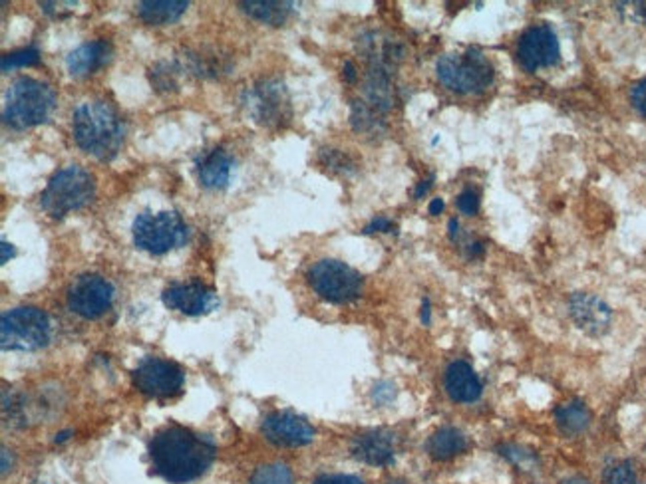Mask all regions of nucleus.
Listing matches in <instances>:
<instances>
[{
	"mask_svg": "<svg viewBox=\"0 0 646 484\" xmlns=\"http://www.w3.org/2000/svg\"><path fill=\"white\" fill-rule=\"evenodd\" d=\"M468 437L455 426H441L426 442L428 455L433 461H452L468 450Z\"/></svg>",
	"mask_w": 646,
	"mask_h": 484,
	"instance_id": "obj_20",
	"label": "nucleus"
},
{
	"mask_svg": "<svg viewBox=\"0 0 646 484\" xmlns=\"http://www.w3.org/2000/svg\"><path fill=\"white\" fill-rule=\"evenodd\" d=\"M394 397H396V388H394V385H392V383H388V381H380L378 385H374V389H372V399H374V403H378V405H386V403H390V401L394 399Z\"/></svg>",
	"mask_w": 646,
	"mask_h": 484,
	"instance_id": "obj_32",
	"label": "nucleus"
},
{
	"mask_svg": "<svg viewBox=\"0 0 646 484\" xmlns=\"http://www.w3.org/2000/svg\"><path fill=\"white\" fill-rule=\"evenodd\" d=\"M315 484H364V480L353 477V474H323L315 480Z\"/></svg>",
	"mask_w": 646,
	"mask_h": 484,
	"instance_id": "obj_33",
	"label": "nucleus"
},
{
	"mask_svg": "<svg viewBox=\"0 0 646 484\" xmlns=\"http://www.w3.org/2000/svg\"><path fill=\"white\" fill-rule=\"evenodd\" d=\"M72 134L82 151L100 161H110L121 150L126 127L108 102L92 100L74 110Z\"/></svg>",
	"mask_w": 646,
	"mask_h": 484,
	"instance_id": "obj_2",
	"label": "nucleus"
},
{
	"mask_svg": "<svg viewBox=\"0 0 646 484\" xmlns=\"http://www.w3.org/2000/svg\"><path fill=\"white\" fill-rule=\"evenodd\" d=\"M116 290L110 280L97 274H84L68 290V308L84 319H96L112 308Z\"/></svg>",
	"mask_w": 646,
	"mask_h": 484,
	"instance_id": "obj_11",
	"label": "nucleus"
},
{
	"mask_svg": "<svg viewBox=\"0 0 646 484\" xmlns=\"http://www.w3.org/2000/svg\"><path fill=\"white\" fill-rule=\"evenodd\" d=\"M251 484H292V472L283 463L263 465L253 472Z\"/></svg>",
	"mask_w": 646,
	"mask_h": 484,
	"instance_id": "obj_24",
	"label": "nucleus"
},
{
	"mask_svg": "<svg viewBox=\"0 0 646 484\" xmlns=\"http://www.w3.org/2000/svg\"><path fill=\"white\" fill-rule=\"evenodd\" d=\"M631 104L642 118H646V78L631 88Z\"/></svg>",
	"mask_w": 646,
	"mask_h": 484,
	"instance_id": "obj_31",
	"label": "nucleus"
},
{
	"mask_svg": "<svg viewBox=\"0 0 646 484\" xmlns=\"http://www.w3.org/2000/svg\"><path fill=\"white\" fill-rule=\"evenodd\" d=\"M38 62H40V52L36 50V48H24V50L3 56V60H0V68H3V72H11L16 68L35 65Z\"/></svg>",
	"mask_w": 646,
	"mask_h": 484,
	"instance_id": "obj_27",
	"label": "nucleus"
},
{
	"mask_svg": "<svg viewBox=\"0 0 646 484\" xmlns=\"http://www.w3.org/2000/svg\"><path fill=\"white\" fill-rule=\"evenodd\" d=\"M190 3L185 0H144L137 3V16L150 27H166L177 22L185 14Z\"/></svg>",
	"mask_w": 646,
	"mask_h": 484,
	"instance_id": "obj_21",
	"label": "nucleus"
},
{
	"mask_svg": "<svg viewBox=\"0 0 646 484\" xmlns=\"http://www.w3.org/2000/svg\"><path fill=\"white\" fill-rule=\"evenodd\" d=\"M569 316L579 330L591 338H601L611 330L612 324L609 303L587 292H577L569 298Z\"/></svg>",
	"mask_w": 646,
	"mask_h": 484,
	"instance_id": "obj_14",
	"label": "nucleus"
},
{
	"mask_svg": "<svg viewBox=\"0 0 646 484\" xmlns=\"http://www.w3.org/2000/svg\"><path fill=\"white\" fill-rule=\"evenodd\" d=\"M345 80L348 81V84H353V81H356V68L353 62H346L345 64Z\"/></svg>",
	"mask_w": 646,
	"mask_h": 484,
	"instance_id": "obj_37",
	"label": "nucleus"
},
{
	"mask_svg": "<svg viewBox=\"0 0 646 484\" xmlns=\"http://www.w3.org/2000/svg\"><path fill=\"white\" fill-rule=\"evenodd\" d=\"M561 484H591V482H588V480H587V479H583V477H569V479L563 480Z\"/></svg>",
	"mask_w": 646,
	"mask_h": 484,
	"instance_id": "obj_41",
	"label": "nucleus"
},
{
	"mask_svg": "<svg viewBox=\"0 0 646 484\" xmlns=\"http://www.w3.org/2000/svg\"><path fill=\"white\" fill-rule=\"evenodd\" d=\"M422 322L430 324V300H424L422 303Z\"/></svg>",
	"mask_w": 646,
	"mask_h": 484,
	"instance_id": "obj_39",
	"label": "nucleus"
},
{
	"mask_svg": "<svg viewBox=\"0 0 646 484\" xmlns=\"http://www.w3.org/2000/svg\"><path fill=\"white\" fill-rule=\"evenodd\" d=\"M8 471V450L3 449V474H6Z\"/></svg>",
	"mask_w": 646,
	"mask_h": 484,
	"instance_id": "obj_42",
	"label": "nucleus"
},
{
	"mask_svg": "<svg viewBox=\"0 0 646 484\" xmlns=\"http://www.w3.org/2000/svg\"><path fill=\"white\" fill-rule=\"evenodd\" d=\"M112 58V44L105 40H94L72 50L66 58L68 73L74 78H86L96 73Z\"/></svg>",
	"mask_w": 646,
	"mask_h": 484,
	"instance_id": "obj_18",
	"label": "nucleus"
},
{
	"mask_svg": "<svg viewBox=\"0 0 646 484\" xmlns=\"http://www.w3.org/2000/svg\"><path fill=\"white\" fill-rule=\"evenodd\" d=\"M502 455L505 458H510L511 463H515L518 466H521V469H527V466H533L535 465V457L527 453L525 449L521 447H513V445H505L500 449Z\"/></svg>",
	"mask_w": 646,
	"mask_h": 484,
	"instance_id": "obj_29",
	"label": "nucleus"
},
{
	"mask_svg": "<svg viewBox=\"0 0 646 484\" xmlns=\"http://www.w3.org/2000/svg\"><path fill=\"white\" fill-rule=\"evenodd\" d=\"M243 108L253 121L263 127H283L292 118L287 86L279 80H263L245 89Z\"/></svg>",
	"mask_w": 646,
	"mask_h": 484,
	"instance_id": "obj_9",
	"label": "nucleus"
},
{
	"mask_svg": "<svg viewBox=\"0 0 646 484\" xmlns=\"http://www.w3.org/2000/svg\"><path fill=\"white\" fill-rule=\"evenodd\" d=\"M444 388L449 399L455 403H476L484 391L479 375L468 362L449 364L444 375Z\"/></svg>",
	"mask_w": 646,
	"mask_h": 484,
	"instance_id": "obj_17",
	"label": "nucleus"
},
{
	"mask_svg": "<svg viewBox=\"0 0 646 484\" xmlns=\"http://www.w3.org/2000/svg\"><path fill=\"white\" fill-rule=\"evenodd\" d=\"M56 108L54 89L35 78H19L8 88L3 118L6 126L28 129L51 119Z\"/></svg>",
	"mask_w": 646,
	"mask_h": 484,
	"instance_id": "obj_3",
	"label": "nucleus"
},
{
	"mask_svg": "<svg viewBox=\"0 0 646 484\" xmlns=\"http://www.w3.org/2000/svg\"><path fill=\"white\" fill-rule=\"evenodd\" d=\"M134 388L147 397L167 399L182 393L185 383L183 369L160 357H145L132 373Z\"/></svg>",
	"mask_w": 646,
	"mask_h": 484,
	"instance_id": "obj_10",
	"label": "nucleus"
},
{
	"mask_svg": "<svg viewBox=\"0 0 646 484\" xmlns=\"http://www.w3.org/2000/svg\"><path fill=\"white\" fill-rule=\"evenodd\" d=\"M239 6L247 12L253 20L269 24V27H281L289 20L294 11V3H281V0H249V3H239Z\"/></svg>",
	"mask_w": 646,
	"mask_h": 484,
	"instance_id": "obj_23",
	"label": "nucleus"
},
{
	"mask_svg": "<svg viewBox=\"0 0 646 484\" xmlns=\"http://www.w3.org/2000/svg\"><path fill=\"white\" fill-rule=\"evenodd\" d=\"M132 231L137 249L153 254V257H163L190 239V227L175 211H163L155 215L142 212L134 220Z\"/></svg>",
	"mask_w": 646,
	"mask_h": 484,
	"instance_id": "obj_7",
	"label": "nucleus"
},
{
	"mask_svg": "<svg viewBox=\"0 0 646 484\" xmlns=\"http://www.w3.org/2000/svg\"><path fill=\"white\" fill-rule=\"evenodd\" d=\"M96 181L90 171L80 165H68L56 171L40 195V207L52 219H62L92 203Z\"/></svg>",
	"mask_w": 646,
	"mask_h": 484,
	"instance_id": "obj_5",
	"label": "nucleus"
},
{
	"mask_svg": "<svg viewBox=\"0 0 646 484\" xmlns=\"http://www.w3.org/2000/svg\"><path fill=\"white\" fill-rule=\"evenodd\" d=\"M444 207H446V204H444V199H433L432 203H430V215H433V217H436V215H440V212L441 211H444Z\"/></svg>",
	"mask_w": 646,
	"mask_h": 484,
	"instance_id": "obj_38",
	"label": "nucleus"
},
{
	"mask_svg": "<svg viewBox=\"0 0 646 484\" xmlns=\"http://www.w3.org/2000/svg\"><path fill=\"white\" fill-rule=\"evenodd\" d=\"M321 161L324 167H329L334 173H353L354 163L346 153L337 150H324L321 155Z\"/></svg>",
	"mask_w": 646,
	"mask_h": 484,
	"instance_id": "obj_28",
	"label": "nucleus"
},
{
	"mask_svg": "<svg viewBox=\"0 0 646 484\" xmlns=\"http://www.w3.org/2000/svg\"><path fill=\"white\" fill-rule=\"evenodd\" d=\"M177 68L174 64L169 62H161L155 65V68H152V84L155 89H160V92H175L177 89Z\"/></svg>",
	"mask_w": 646,
	"mask_h": 484,
	"instance_id": "obj_25",
	"label": "nucleus"
},
{
	"mask_svg": "<svg viewBox=\"0 0 646 484\" xmlns=\"http://www.w3.org/2000/svg\"><path fill=\"white\" fill-rule=\"evenodd\" d=\"M440 84L455 94H481L494 84L495 68L478 48L441 56L436 64Z\"/></svg>",
	"mask_w": 646,
	"mask_h": 484,
	"instance_id": "obj_4",
	"label": "nucleus"
},
{
	"mask_svg": "<svg viewBox=\"0 0 646 484\" xmlns=\"http://www.w3.org/2000/svg\"><path fill=\"white\" fill-rule=\"evenodd\" d=\"M308 284L318 298L331 303H348L360 298L364 280L353 266L340 260L324 258L308 270Z\"/></svg>",
	"mask_w": 646,
	"mask_h": 484,
	"instance_id": "obj_8",
	"label": "nucleus"
},
{
	"mask_svg": "<svg viewBox=\"0 0 646 484\" xmlns=\"http://www.w3.org/2000/svg\"><path fill=\"white\" fill-rule=\"evenodd\" d=\"M604 484H636V471L631 461H617L603 472Z\"/></svg>",
	"mask_w": 646,
	"mask_h": 484,
	"instance_id": "obj_26",
	"label": "nucleus"
},
{
	"mask_svg": "<svg viewBox=\"0 0 646 484\" xmlns=\"http://www.w3.org/2000/svg\"><path fill=\"white\" fill-rule=\"evenodd\" d=\"M68 434H70V431H64V433H60V434H56V442L66 441V439H68Z\"/></svg>",
	"mask_w": 646,
	"mask_h": 484,
	"instance_id": "obj_43",
	"label": "nucleus"
},
{
	"mask_svg": "<svg viewBox=\"0 0 646 484\" xmlns=\"http://www.w3.org/2000/svg\"><path fill=\"white\" fill-rule=\"evenodd\" d=\"M430 187H432V177H430V179H426V181H422V183L418 185V188H416V191H414V196H416V199H422V196L430 191Z\"/></svg>",
	"mask_w": 646,
	"mask_h": 484,
	"instance_id": "obj_36",
	"label": "nucleus"
},
{
	"mask_svg": "<svg viewBox=\"0 0 646 484\" xmlns=\"http://www.w3.org/2000/svg\"><path fill=\"white\" fill-rule=\"evenodd\" d=\"M353 455L370 466H388L396 458V437L390 431H368L353 441Z\"/></svg>",
	"mask_w": 646,
	"mask_h": 484,
	"instance_id": "obj_16",
	"label": "nucleus"
},
{
	"mask_svg": "<svg viewBox=\"0 0 646 484\" xmlns=\"http://www.w3.org/2000/svg\"><path fill=\"white\" fill-rule=\"evenodd\" d=\"M457 233H460V223H457L455 219H452V220H449V236H452V239H455Z\"/></svg>",
	"mask_w": 646,
	"mask_h": 484,
	"instance_id": "obj_40",
	"label": "nucleus"
},
{
	"mask_svg": "<svg viewBox=\"0 0 646 484\" xmlns=\"http://www.w3.org/2000/svg\"><path fill=\"white\" fill-rule=\"evenodd\" d=\"M233 171V159L223 150L207 151L198 163L199 183L206 188H225Z\"/></svg>",
	"mask_w": 646,
	"mask_h": 484,
	"instance_id": "obj_19",
	"label": "nucleus"
},
{
	"mask_svg": "<svg viewBox=\"0 0 646 484\" xmlns=\"http://www.w3.org/2000/svg\"><path fill=\"white\" fill-rule=\"evenodd\" d=\"M394 231V223L386 217H376L370 225L364 228V234H372V233H392Z\"/></svg>",
	"mask_w": 646,
	"mask_h": 484,
	"instance_id": "obj_34",
	"label": "nucleus"
},
{
	"mask_svg": "<svg viewBox=\"0 0 646 484\" xmlns=\"http://www.w3.org/2000/svg\"><path fill=\"white\" fill-rule=\"evenodd\" d=\"M455 204H457V209H460V212H463V215L473 217L479 211V195H478V191H473V188H465V191L457 196Z\"/></svg>",
	"mask_w": 646,
	"mask_h": 484,
	"instance_id": "obj_30",
	"label": "nucleus"
},
{
	"mask_svg": "<svg viewBox=\"0 0 646 484\" xmlns=\"http://www.w3.org/2000/svg\"><path fill=\"white\" fill-rule=\"evenodd\" d=\"M559 38L551 27L535 24V27L523 32L518 42V60L527 72L551 68L559 62Z\"/></svg>",
	"mask_w": 646,
	"mask_h": 484,
	"instance_id": "obj_12",
	"label": "nucleus"
},
{
	"mask_svg": "<svg viewBox=\"0 0 646 484\" xmlns=\"http://www.w3.org/2000/svg\"><path fill=\"white\" fill-rule=\"evenodd\" d=\"M52 338V322L38 308H14L0 319V348L4 351H36Z\"/></svg>",
	"mask_w": 646,
	"mask_h": 484,
	"instance_id": "obj_6",
	"label": "nucleus"
},
{
	"mask_svg": "<svg viewBox=\"0 0 646 484\" xmlns=\"http://www.w3.org/2000/svg\"><path fill=\"white\" fill-rule=\"evenodd\" d=\"M261 433L265 434L269 442H273L276 447H307L315 441V429L307 419L302 417L289 413V411H279L271 413L263 419L261 425Z\"/></svg>",
	"mask_w": 646,
	"mask_h": 484,
	"instance_id": "obj_13",
	"label": "nucleus"
},
{
	"mask_svg": "<svg viewBox=\"0 0 646 484\" xmlns=\"http://www.w3.org/2000/svg\"><path fill=\"white\" fill-rule=\"evenodd\" d=\"M0 250H3V257H0V262H3V265L14 257V246L8 244L6 241L0 242Z\"/></svg>",
	"mask_w": 646,
	"mask_h": 484,
	"instance_id": "obj_35",
	"label": "nucleus"
},
{
	"mask_svg": "<svg viewBox=\"0 0 646 484\" xmlns=\"http://www.w3.org/2000/svg\"><path fill=\"white\" fill-rule=\"evenodd\" d=\"M593 421V415L588 407L579 399H571L567 403L559 405L555 409V423H557L559 431L567 437H579L583 434L588 425Z\"/></svg>",
	"mask_w": 646,
	"mask_h": 484,
	"instance_id": "obj_22",
	"label": "nucleus"
},
{
	"mask_svg": "<svg viewBox=\"0 0 646 484\" xmlns=\"http://www.w3.org/2000/svg\"><path fill=\"white\" fill-rule=\"evenodd\" d=\"M388 484H404V482H400V480H392V482H388Z\"/></svg>",
	"mask_w": 646,
	"mask_h": 484,
	"instance_id": "obj_44",
	"label": "nucleus"
},
{
	"mask_svg": "<svg viewBox=\"0 0 646 484\" xmlns=\"http://www.w3.org/2000/svg\"><path fill=\"white\" fill-rule=\"evenodd\" d=\"M153 471L171 484H187L207 472L215 458V445L209 437L185 426H166L150 442Z\"/></svg>",
	"mask_w": 646,
	"mask_h": 484,
	"instance_id": "obj_1",
	"label": "nucleus"
},
{
	"mask_svg": "<svg viewBox=\"0 0 646 484\" xmlns=\"http://www.w3.org/2000/svg\"><path fill=\"white\" fill-rule=\"evenodd\" d=\"M161 300L169 310H175L185 316L209 314L219 306L217 292L201 282L169 286L163 290Z\"/></svg>",
	"mask_w": 646,
	"mask_h": 484,
	"instance_id": "obj_15",
	"label": "nucleus"
}]
</instances>
